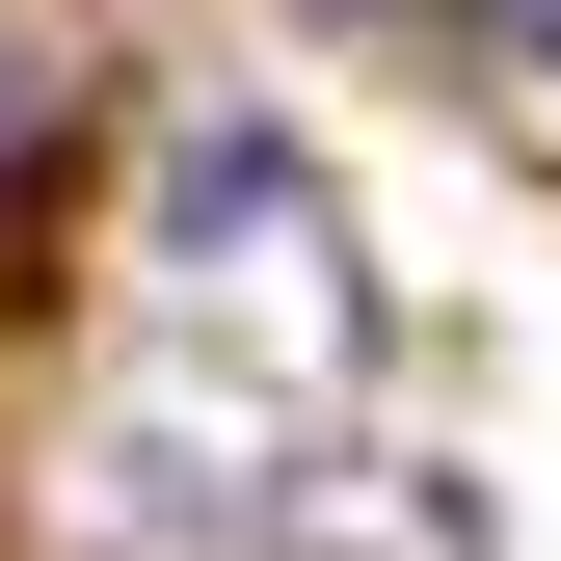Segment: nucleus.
Wrapping results in <instances>:
<instances>
[{"instance_id":"1","label":"nucleus","mask_w":561,"mask_h":561,"mask_svg":"<svg viewBox=\"0 0 561 561\" xmlns=\"http://www.w3.org/2000/svg\"><path fill=\"white\" fill-rule=\"evenodd\" d=\"M161 215H187V241H267V215H295V161H267V134H187V161H161Z\"/></svg>"},{"instance_id":"2","label":"nucleus","mask_w":561,"mask_h":561,"mask_svg":"<svg viewBox=\"0 0 561 561\" xmlns=\"http://www.w3.org/2000/svg\"><path fill=\"white\" fill-rule=\"evenodd\" d=\"M481 27H508V54H561V0H481Z\"/></svg>"}]
</instances>
